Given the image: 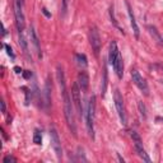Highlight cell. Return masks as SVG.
I'll return each instance as SVG.
<instances>
[{"instance_id": "obj_1", "label": "cell", "mask_w": 163, "mask_h": 163, "mask_svg": "<svg viewBox=\"0 0 163 163\" xmlns=\"http://www.w3.org/2000/svg\"><path fill=\"white\" fill-rule=\"evenodd\" d=\"M56 77L59 82V87L61 91L62 96V103H64V115H65V120L69 126V130L71 131L73 136L77 138V124H75V117H74V111H73V100L70 98L68 88H66V82H65V74L61 66H58L56 69Z\"/></svg>"}, {"instance_id": "obj_2", "label": "cell", "mask_w": 163, "mask_h": 163, "mask_svg": "<svg viewBox=\"0 0 163 163\" xmlns=\"http://www.w3.org/2000/svg\"><path fill=\"white\" fill-rule=\"evenodd\" d=\"M94 118H96V96H92L89 98L85 112V125L88 134L92 139H94Z\"/></svg>"}, {"instance_id": "obj_3", "label": "cell", "mask_w": 163, "mask_h": 163, "mask_svg": "<svg viewBox=\"0 0 163 163\" xmlns=\"http://www.w3.org/2000/svg\"><path fill=\"white\" fill-rule=\"evenodd\" d=\"M14 15L18 33H24V14H23V0H14Z\"/></svg>"}, {"instance_id": "obj_4", "label": "cell", "mask_w": 163, "mask_h": 163, "mask_svg": "<svg viewBox=\"0 0 163 163\" xmlns=\"http://www.w3.org/2000/svg\"><path fill=\"white\" fill-rule=\"evenodd\" d=\"M114 101H115V107L117 110V115L120 117V121L122 125H126V112H125V105H124V98L117 88L114 92Z\"/></svg>"}, {"instance_id": "obj_5", "label": "cell", "mask_w": 163, "mask_h": 163, "mask_svg": "<svg viewBox=\"0 0 163 163\" xmlns=\"http://www.w3.org/2000/svg\"><path fill=\"white\" fill-rule=\"evenodd\" d=\"M89 42H91V46L93 49V52L96 56L100 55V51H101V46H102V41H101V36H100V32L98 28L96 26H92L89 28Z\"/></svg>"}, {"instance_id": "obj_6", "label": "cell", "mask_w": 163, "mask_h": 163, "mask_svg": "<svg viewBox=\"0 0 163 163\" xmlns=\"http://www.w3.org/2000/svg\"><path fill=\"white\" fill-rule=\"evenodd\" d=\"M80 87L79 84L75 82L71 87V100H73V103L77 108V112L79 115V117H83L85 116V114L83 112V105H82V98H80Z\"/></svg>"}, {"instance_id": "obj_7", "label": "cell", "mask_w": 163, "mask_h": 163, "mask_svg": "<svg viewBox=\"0 0 163 163\" xmlns=\"http://www.w3.org/2000/svg\"><path fill=\"white\" fill-rule=\"evenodd\" d=\"M130 136H131L133 139V142H134V145H135V150H136V153L138 156L142 158L144 162L147 163H150V158L148 156V153L145 152V149L143 148V143H142V139H140V136L138 135V133L135 131H130Z\"/></svg>"}, {"instance_id": "obj_8", "label": "cell", "mask_w": 163, "mask_h": 163, "mask_svg": "<svg viewBox=\"0 0 163 163\" xmlns=\"http://www.w3.org/2000/svg\"><path fill=\"white\" fill-rule=\"evenodd\" d=\"M131 79H133V83L138 87V88L144 93V96H148L149 94V87H148V83L147 80L140 75V73L135 69L131 70Z\"/></svg>"}, {"instance_id": "obj_9", "label": "cell", "mask_w": 163, "mask_h": 163, "mask_svg": "<svg viewBox=\"0 0 163 163\" xmlns=\"http://www.w3.org/2000/svg\"><path fill=\"white\" fill-rule=\"evenodd\" d=\"M50 138H51V145L55 150V153L58 156V158L62 157V148H61V140L59 138V134L56 131L55 127H51L50 129Z\"/></svg>"}, {"instance_id": "obj_10", "label": "cell", "mask_w": 163, "mask_h": 163, "mask_svg": "<svg viewBox=\"0 0 163 163\" xmlns=\"http://www.w3.org/2000/svg\"><path fill=\"white\" fill-rule=\"evenodd\" d=\"M29 37H31V42L32 45L35 46V50L37 52V56L38 59H42V51H41V46H40V40H38V36L36 33V29L33 26L29 27Z\"/></svg>"}, {"instance_id": "obj_11", "label": "cell", "mask_w": 163, "mask_h": 163, "mask_svg": "<svg viewBox=\"0 0 163 163\" xmlns=\"http://www.w3.org/2000/svg\"><path fill=\"white\" fill-rule=\"evenodd\" d=\"M126 6H127V14H129V19H130V24H131V28H133V32H134V36L136 38H139L140 36V29H139V26L136 23V19H135V15L133 13V9L130 6V4L126 2Z\"/></svg>"}, {"instance_id": "obj_12", "label": "cell", "mask_w": 163, "mask_h": 163, "mask_svg": "<svg viewBox=\"0 0 163 163\" xmlns=\"http://www.w3.org/2000/svg\"><path fill=\"white\" fill-rule=\"evenodd\" d=\"M147 29L149 32V35L152 36V38H153V41H156V43L158 46L163 47V36L158 32V29L154 27V26H147Z\"/></svg>"}, {"instance_id": "obj_13", "label": "cell", "mask_w": 163, "mask_h": 163, "mask_svg": "<svg viewBox=\"0 0 163 163\" xmlns=\"http://www.w3.org/2000/svg\"><path fill=\"white\" fill-rule=\"evenodd\" d=\"M112 66H114V70H115L116 75L121 79L122 75H124V60H122V56H121L120 52H118V55H117V58H116Z\"/></svg>"}, {"instance_id": "obj_14", "label": "cell", "mask_w": 163, "mask_h": 163, "mask_svg": "<svg viewBox=\"0 0 163 163\" xmlns=\"http://www.w3.org/2000/svg\"><path fill=\"white\" fill-rule=\"evenodd\" d=\"M77 83L79 84V87H80L82 91H87V89H88V87H89V77H88V73L84 71V70L79 71Z\"/></svg>"}, {"instance_id": "obj_15", "label": "cell", "mask_w": 163, "mask_h": 163, "mask_svg": "<svg viewBox=\"0 0 163 163\" xmlns=\"http://www.w3.org/2000/svg\"><path fill=\"white\" fill-rule=\"evenodd\" d=\"M118 49H117V43L116 41H111L110 42V50H108V62H110L111 65H114L117 55H118Z\"/></svg>"}, {"instance_id": "obj_16", "label": "cell", "mask_w": 163, "mask_h": 163, "mask_svg": "<svg viewBox=\"0 0 163 163\" xmlns=\"http://www.w3.org/2000/svg\"><path fill=\"white\" fill-rule=\"evenodd\" d=\"M43 94H45V98H43V107L47 110V108L50 107V105H51V85H50V79H47V82H46L45 92H43Z\"/></svg>"}, {"instance_id": "obj_17", "label": "cell", "mask_w": 163, "mask_h": 163, "mask_svg": "<svg viewBox=\"0 0 163 163\" xmlns=\"http://www.w3.org/2000/svg\"><path fill=\"white\" fill-rule=\"evenodd\" d=\"M18 35H19V45H20L22 50H23L24 55H26L28 59H31V55H29V50H28V42H27L26 37H24V33H18Z\"/></svg>"}, {"instance_id": "obj_18", "label": "cell", "mask_w": 163, "mask_h": 163, "mask_svg": "<svg viewBox=\"0 0 163 163\" xmlns=\"http://www.w3.org/2000/svg\"><path fill=\"white\" fill-rule=\"evenodd\" d=\"M75 61H77V64L82 68H87V65H88L87 56L84 55V54H75Z\"/></svg>"}, {"instance_id": "obj_19", "label": "cell", "mask_w": 163, "mask_h": 163, "mask_svg": "<svg viewBox=\"0 0 163 163\" xmlns=\"http://www.w3.org/2000/svg\"><path fill=\"white\" fill-rule=\"evenodd\" d=\"M106 89H107V66H106V64H103V79H102V87H101L102 97H105Z\"/></svg>"}, {"instance_id": "obj_20", "label": "cell", "mask_w": 163, "mask_h": 163, "mask_svg": "<svg viewBox=\"0 0 163 163\" xmlns=\"http://www.w3.org/2000/svg\"><path fill=\"white\" fill-rule=\"evenodd\" d=\"M41 142H42V136H41V133H40V130H35V134H33V143L35 144H41Z\"/></svg>"}, {"instance_id": "obj_21", "label": "cell", "mask_w": 163, "mask_h": 163, "mask_svg": "<svg viewBox=\"0 0 163 163\" xmlns=\"http://www.w3.org/2000/svg\"><path fill=\"white\" fill-rule=\"evenodd\" d=\"M138 107H139L140 115H142V116L145 118V117H147V110H145V106H144V103H143L142 101H139V103H138Z\"/></svg>"}, {"instance_id": "obj_22", "label": "cell", "mask_w": 163, "mask_h": 163, "mask_svg": "<svg viewBox=\"0 0 163 163\" xmlns=\"http://www.w3.org/2000/svg\"><path fill=\"white\" fill-rule=\"evenodd\" d=\"M110 17H111V22L114 23V26H115V27H117L118 29H120V27H118L117 22H116V19H115V15H114V8H112V6L110 8ZM120 31H121V29H120ZM121 32H122V31H121Z\"/></svg>"}, {"instance_id": "obj_23", "label": "cell", "mask_w": 163, "mask_h": 163, "mask_svg": "<svg viewBox=\"0 0 163 163\" xmlns=\"http://www.w3.org/2000/svg\"><path fill=\"white\" fill-rule=\"evenodd\" d=\"M4 47L6 49V52H8V55L12 58V59H14L15 58V55H14V52H13V50H12V47L10 46H8V45H4Z\"/></svg>"}, {"instance_id": "obj_24", "label": "cell", "mask_w": 163, "mask_h": 163, "mask_svg": "<svg viewBox=\"0 0 163 163\" xmlns=\"http://www.w3.org/2000/svg\"><path fill=\"white\" fill-rule=\"evenodd\" d=\"M3 162H4V163H9V162L15 163V162H17V159H15L14 157H12V156H6V157L3 159Z\"/></svg>"}, {"instance_id": "obj_25", "label": "cell", "mask_w": 163, "mask_h": 163, "mask_svg": "<svg viewBox=\"0 0 163 163\" xmlns=\"http://www.w3.org/2000/svg\"><path fill=\"white\" fill-rule=\"evenodd\" d=\"M68 4H69V0H62V12H64V14L66 13V10H68Z\"/></svg>"}, {"instance_id": "obj_26", "label": "cell", "mask_w": 163, "mask_h": 163, "mask_svg": "<svg viewBox=\"0 0 163 163\" xmlns=\"http://www.w3.org/2000/svg\"><path fill=\"white\" fill-rule=\"evenodd\" d=\"M31 77H32V73H31L29 70H24V71H23V78H24V79H29Z\"/></svg>"}, {"instance_id": "obj_27", "label": "cell", "mask_w": 163, "mask_h": 163, "mask_svg": "<svg viewBox=\"0 0 163 163\" xmlns=\"http://www.w3.org/2000/svg\"><path fill=\"white\" fill-rule=\"evenodd\" d=\"M42 13L45 14V15H46L47 18H51V14H50V13L47 12V9H46V8H42Z\"/></svg>"}, {"instance_id": "obj_28", "label": "cell", "mask_w": 163, "mask_h": 163, "mask_svg": "<svg viewBox=\"0 0 163 163\" xmlns=\"http://www.w3.org/2000/svg\"><path fill=\"white\" fill-rule=\"evenodd\" d=\"M0 105H2V112H3V114H5V111H6L5 102H4V101H2V102H0Z\"/></svg>"}, {"instance_id": "obj_29", "label": "cell", "mask_w": 163, "mask_h": 163, "mask_svg": "<svg viewBox=\"0 0 163 163\" xmlns=\"http://www.w3.org/2000/svg\"><path fill=\"white\" fill-rule=\"evenodd\" d=\"M14 71H15L17 74H20V73H23V71H22V69H20L19 66H15V68H14Z\"/></svg>"}, {"instance_id": "obj_30", "label": "cell", "mask_w": 163, "mask_h": 163, "mask_svg": "<svg viewBox=\"0 0 163 163\" xmlns=\"http://www.w3.org/2000/svg\"><path fill=\"white\" fill-rule=\"evenodd\" d=\"M117 157H118V161H120V162H125V159H124V158H122L120 154H117Z\"/></svg>"}]
</instances>
